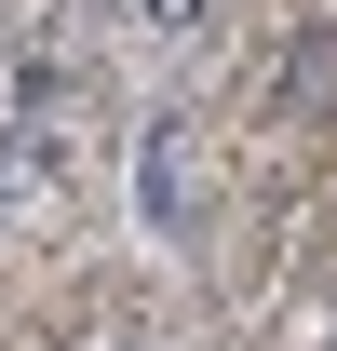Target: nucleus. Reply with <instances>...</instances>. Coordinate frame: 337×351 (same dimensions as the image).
Masks as SVG:
<instances>
[{"label": "nucleus", "instance_id": "6", "mask_svg": "<svg viewBox=\"0 0 337 351\" xmlns=\"http://www.w3.org/2000/svg\"><path fill=\"white\" fill-rule=\"evenodd\" d=\"M122 351H135V338H122Z\"/></svg>", "mask_w": 337, "mask_h": 351}, {"label": "nucleus", "instance_id": "2", "mask_svg": "<svg viewBox=\"0 0 337 351\" xmlns=\"http://www.w3.org/2000/svg\"><path fill=\"white\" fill-rule=\"evenodd\" d=\"M284 108H337V27H297V54H284Z\"/></svg>", "mask_w": 337, "mask_h": 351}, {"label": "nucleus", "instance_id": "3", "mask_svg": "<svg viewBox=\"0 0 337 351\" xmlns=\"http://www.w3.org/2000/svg\"><path fill=\"white\" fill-rule=\"evenodd\" d=\"M149 14H162V27H203V0H149Z\"/></svg>", "mask_w": 337, "mask_h": 351}, {"label": "nucleus", "instance_id": "4", "mask_svg": "<svg viewBox=\"0 0 337 351\" xmlns=\"http://www.w3.org/2000/svg\"><path fill=\"white\" fill-rule=\"evenodd\" d=\"M0 189H14V149H0Z\"/></svg>", "mask_w": 337, "mask_h": 351}, {"label": "nucleus", "instance_id": "5", "mask_svg": "<svg viewBox=\"0 0 337 351\" xmlns=\"http://www.w3.org/2000/svg\"><path fill=\"white\" fill-rule=\"evenodd\" d=\"M324 351H337V311H324Z\"/></svg>", "mask_w": 337, "mask_h": 351}, {"label": "nucleus", "instance_id": "1", "mask_svg": "<svg viewBox=\"0 0 337 351\" xmlns=\"http://www.w3.org/2000/svg\"><path fill=\"white\" fill-rule=\"evenodd\" d=\"M135 203H149V230H162V243H189V230H203V162H189V122H149V149H135Z\"/></svg>", "mask_w": 337, "mask_h": 351}]
</instances>
